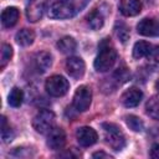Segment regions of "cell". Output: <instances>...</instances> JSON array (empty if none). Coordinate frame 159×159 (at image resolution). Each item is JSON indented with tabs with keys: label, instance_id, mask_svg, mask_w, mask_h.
Wrapping results in <instances>:
<instances>
[{
	"label": "cell",
	"instance_id": "6da1fadb",
	"mask_svg": "<svg viewBox=\"0 0 159 159\" xmlns=\"http://www.w3.org/2000/svg\"><path fill=\"white\" fill-rule=\"evenodd\" d=\"M91 0H60L50 6L48 16L51 19H70L81 12Z\"/></svg>",
	"mask_w": 159,
	"mask_h": 159
},
{
	"label": "cell",
	"instance_id": "7a4b0ae2",
	"mask_svg": "<svg viewBox=\"0 0 159 159\" xmlns=\"http://www.w3.org/2000/svg\"><path fill=\"white\" fill-rule=\"evenodd\" d=\"M117 61V52L114 47L109 43L108 39H104L99 45L98 55L94 60V68L98 72H107L109 71Z\"/></svg>",
	"mask_w": 159,
	"mask_h": 159
},
{
	"label": "cell",
	"instance_id": "3957f363",
	"mask_svg": "<svg viewBox=\"0 0 159 159\" xmlns=\"http://www.w3.org/2000/svg\"><path fill=\"white\" fill-rule=\"evenodd\" d=\"M103 138L104 142L113 149V150H122L125 147V137L120 128L114 123H103Z\"/></svg>",
	"mask_w": 159,
	"mask_h": 159
},
{
	"label": "cell",
	"instance_id": "277c9868",
	"mask_svg": "<svg viewBox=\"0 0 159 159\" xmlns=\"http://www.w3.org/2000/svg\"><path fill=\"white\" fill-rule=\"evenodd\" d=\"M55 122H56L55 113L50 109H42L34 117L32 127L37 133L46 134L53 129Z\"/></svg>",
	"mask_w": 159,
	"mask_h": 159
},
{
	"label": "cell",
	"instance_id": "5b68a950",
	"mask_svg": "<svg viewBox=\"0 0 159 159\" xmlns=\"http://www.w3.org/2000/svg\"><path fill=\"white\" fill-rule=\"evenodd\" d=\"M68 88H70L68 81L63 76H60V75H53V76L48 77L45 82V89L52 97L65 96L67 93Z\"/></svg>",
	"mask_w": 159,
	"mask_h": 159
},
{
	"label": "cell",
	"instance_id": "8992f818",
	"mask_svg": "<svg viewBox=\"0 0 159 159\" xmlns=\"http://www.w3.org/2000/svg\"><path fill=\"white\" fill-rule=\"evenodd\" d=\"M92 102V91L88 86H80L73 94V107L78 112H84L89 108Z\"/></svg>",
	"mask_w": 159,
	"mask_h": 159
},
{
	"label": "cell",
	"instance_id": "52a82bcc",
	"mask_svg": "<svg viewBox=\"0 0 159 159\" xmlns=\"http://www.w3.org/2000/svg\"><path fill=\"white\" fill-rule=\"evenodd\" d=\"M47 4L48 0H29L26 5V16L29 21L31 22L39 21L43 15Z\"/></svg>",
	"mask_w": 159,
	"mask_h": 159
},
{
	"label": "cell",
	"instance_id": "ba28073f",
	"mask_svg": "<svg viewBox=\"0 0 159 159\" xmlns=\"http://www.w3.org/2000/svg\"><path fill=\"white\" fill-rule=\"evenodd\" d=\"M66 70H67V73L72 78L78 80L84 75L86 65H84V62L81 57L72 56V57H68L67 61H66Z\"/></svg>",
	"mask_w": 159,
	"mask_h": 159
},
{
	"label": "cell",
	"instance_id": "9c48e42d",
	"mask_svg": "<svg viewBox=\"0 0 159 159\" xmlns=\"http://www.w3.org/2000/svg\"><path fill=\"white\" fill-rule=\"evenodd\" d=\"M76 138L80 145L82 147H91L98 140L97 132L91 127H81L76 132Z\"/></svg>",
	"mask_w": 159,
	"mask_h": 159
},
{
	"label": "cell",
	"instance_id": "30bf717a",
	"mask_svg": "<svg viewBox=\"0 0 159 159\" xmlns=\"http://www.w3.org/2000/svg\"><path fill=\"white\" fill-rule=\"evenodd\" d=\"M66 144V133L60 127H53L47 137V147L52 150H60Z\"/></svg>",
	"mask_w": 159,
	"mask_h": 159
},
{
	"label": "cell",
	"instance_id": "8fae6325",
	"mask_svg": "<svg viewBox=\"0 0 159 159\" xmlns=\"http://www.w3.org/2000/svg\"><path fill=\"white\" fill-rule=\"evenodd\" d=\"M137 31L143 36H149V37L159 36V22L154 19L145 17L138 22Z\"/></svg>",
	"mask_w": 159,
	"mask_h": 159
},
{
	"label": "cell",
	"instance_id": "7c38bea8",
	"mask_svg": "<svg viewBox=\"0 0 159 159\" xmlns=\"http://www.w3.org/2000/svg\"><path fill=\"white\" fill-rule=\"evenodd\" d=\"M143 98V92L135 87H132L127 91H124L120 96V102L124 107L132 108V107H137L140 101Z\"/></svg>",
	"mask_w": 159,
	"mask_h": 159
},
{
	"label": "cell",
	"instance_id": "4fadbf2b",
	"mask_svg": "<svg viewBox=\"0 0 159 159\" xmlns=\"http://www.w3.org/2000/svg\"><path fill=\"white\" fill-rule=\"evenodd\" d=\"M119 11L124 16H135L142 11V2L139 0H120Z\"/></svg>",
	"mask_w": 159,
	"mask_h": 159
},
{
	"label": "cell",
	"instance_id": "5bb4252c",
	"mask_svg": "<svg viewBox=\"0 0 159 159\" xmlns=\"http://www.w3.org/2000/svg\"><path fill=\"white\" fill-rule=\"evenodd\" d=\"M52 65V56L50 52L41 51L35 56V67L39 73H45Z\"/></svg>",
	"mask_w": 159,
	"mask_h": 159
},
{
	"label": "cell",
	"instance_id": "9a60e30c",
	"mask_svg": "<svg viewBox=\"0 0 159 159\" xmlns=\"http://www.w3.org/2000/svg\"><path fill=\"white\" fill-rule=\"evenodd\" d=\"M19 16H20V12L14 6H10V7H6L5 10H2V12H1V22H2L4 27L10 29V27L15 26L17 20H19Z\"/></svg>",
	"mask_w": 159,
	"mask_h": 159
},
{
	"label": "cell",
	"instance_id": "2e32d148",
	"mask_svg": "<svg viewBox=\"0 0 159 159\" xmlns=\"http://www.w3.org/2000/svg\"><path fill=\"white\" fill-rule=\"evenodd\" d=\"M57 48L62 52V53H66V55H71L76 51L77 48V42L73 37L71 36H65L62 39H60L57 41Z\"/></svg>",
	"mask_w": 159,
	"mask_h": 159
},
{
	"label": "cell",
	"instance_id": "e0dca14e",
	"mask_svg": "<svg viewBox=\"0 0 159 159\" xmlns=\"http://www.w3.org/2000/svg\"><path fill=\"white\" fill-rule=\"evenodd\" d=\"M15 40L21 46H29L35 40V32L30 29H21L20 31H17V34L15 36Z\"/></svg>",
	"mask_w": 159,
	"mask_h": 159
},
{
	"label": "cell",
	"instance_id": "ac0fdd59",
	"mask_svg": "<svg viewBox=\"0 0 159 159\" xmlns=\"http://www.w3.org/2000/svg\"><path fill=\"white\" fill-rule=\"evenodd\" d=\"M87 22L92 30H99L104 24V17L98 9H94L87 16Z\"/></svg>",
	"mask_w": 159,
	"mask_h": 159
},
{
	"label": "cell",
	"instance_id": "d6986e66",
	"mask_svg": "<svg viewBox=\"0 0 159 159\" xmlns=\"http://www.w3.org/2000/svg\"><path fill=\"white\" fill-rule=\"evenodd\" d=\"M152 45L147 41H138L133 46V57L137 60H140L143 57H147V55L152 50Z\"/></svg>",
	"mask_w": 159,
	"mask_h": 159
},
{
	"label": "cell",
	"instance_id": "ffe728a7",
	"mask_svg": "<svg viewBox=\"0 0 159 159\" xmlns=\"http://www.w3.org/2000/svg\"><path fill=\"white\" fill-rule=\"evenodd\" d=\"M145 109H147V114L150 118H153L155 120H159V94L153 96L147 102Z\"/></svg>",
	"mask_w": 159,
	"mask_h": 159
},
{
	"label": "cell",
	"instance_id": "44dd1931",
	"mask_svg": "<svg viewBox=\"0 0 159 159\" xmlns=\"http://www.w3.org/2000/svg\"><path fill=\"white\" fill-rule=\"evenodd\" d=\"M22 99H24V93L19 88V87H14L11 89V92L9 93V97H7V102L11 107H20L21 103H22Z\"/></svg>",
	"mask_w": 159,
	"mask_h": 159
},
{
	"label": "cell",
	"instance_id": "7402d4cb",
	"mask_svg": "<svg viewBox=\"0 0 159 159\" xmlns=\"http://www.w3.org/2000/svg\"><path fill=\"white\" fill-rule=\"evenodd\" d=\"M125 123H127V125H128L132 130H134V132H142L143 128H144L143 120H142L139 117L134 116V114L125 116Z\"/></svg>",
	"mask_w": 159,
	"mask_h": 159
},
{
	"label": "cell",
	"instance_id": "603a6c76",
	"mask_svg": "<svg viewBox=\"0 0 159 159\" xmlns=\"http://www.w3.org/2000/svg\"><path fill=\"white\" fill-rule=\"evenodd\" d=\"M147 61L153 70L159 71V46L152 47L150 52L147 55Z\"/></svg>",
	"mask_w": 159,
	"mask_h": 159
},
{
	"label": "cell",
	"instance_id": "cb8c5ba5",
	"mask_svg": "<svg viewBox=\"0 0 159 159\" xmlns=\"http://www.w3.org/2000/svg\"><path fill=\"white\" fill-rule=\"evenodd\" d=\"M114 32H116L117 37L120 40V42L125 43L129 40V29L123 22H117V25L114 27Z\"/></svg>",
	"mask_w": 159,
	"mask_h": 159
},
{
	"label": "cell",
	"instance_id": "d4e9b609",
	"mask_svg": "<svg viewBox=\"0 0 159 159\" xmlns=\"http://www.w3.org/2000/svg\"><path fill=\"white\" fill-rule=\"evenodd\" d=\"M11 57H12V48H11V46L7 45V43H2V46H1V55H0V67L4 68L7 65V62L11 60Z\"/></svg>",
	"mask_w": 159,
	"mask_h": 159
},
{
	"label": "cell",
	"instance_id": "484cf974",
	"mask_svg": "<svg viewBox=\"0 0 159 159\" xmlns=\"http://www.w3.org/2000/svg\"><path fill=\"white\" fill-rule=\"evenodd\" d=\"M1 138H2V140H4L5 143L11 142L12 138H14V133H12L11 128L7 125L6 118H5L4 116L1 117Z\"/></svg>",
	"mask_w": 159,
	"mask_h": 159
},
{
	"label": "cell",
	"instance_id": "4316f807",
	"mask_svg": "<svg viewBox=\"0 0 159 159\" xmlns=\"http://www.w3.org/2000/svg\"><path fill=\"white\" fill-rule=\"evenodd\" d=\"M113 77L116 78V81H117L118 83H125V82L129 80L130 73H129L128 68H125V67H119V68L116 70Z\"/></svg>",
	"mask_w": 159,
	"mask_h": 159
},
{
	"label": "cell",
	"instance_id": "83f0119b",
	"mask_svg": "<svg viewBox=\"0 0 159 159\" xmlns=\"http://www.w3.org/2000/svg\"><path fill=\"white\" fill-rule=\"evenodd\" d=\"M150 157L153 159H159V143L153 144V147L150 149Z\"/></svg>",
	"mask_w": 159,
	"mask_h": 159
},
{
	"label": "cell",
	"instance_id": "f1b7e54d",
	"mask_svg": "<svg viewBox=\"0 0 159 159\" xmlns=\"http://www.w3.org/2000/svg\"><path fill=\"white\" fill-rule=\"evenodd\" d=\"M92 157H93V158H107V159H111V158H112L109 154H107V153H104V152H97V153H93Z\"/></svg>",
	"mask_w": 159,
	"mask_h": 159
},
{
	"label": "cell",
	"instance_id": "f546056e",
	"mask_svg": "<svg viewBox=\"0 0 159 159\" xmlns=\"http://www.w3.org/2000/svg\"><path fill=\"white\" fill-rule=\"evenodd\" d=\"M155 88H157V89H158V92H159V80L155 82Z\"/></svg>",
	"mask_w": 159,
	"mask_h": 159
}]
</instances>
